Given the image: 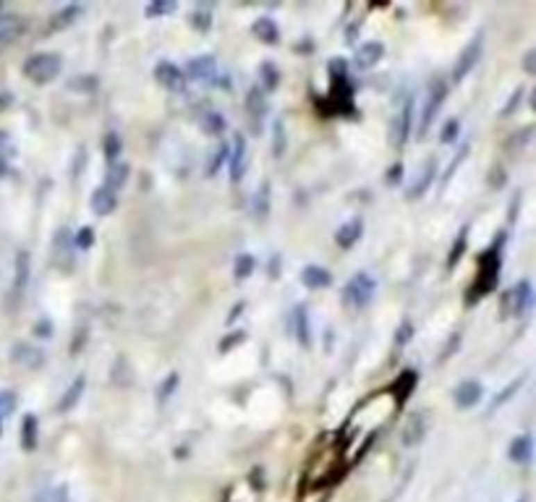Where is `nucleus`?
<instances>
[{
	"label": "nucleus",
	"instance_id": "1",
	"mask_svg": "<svg viewBox=\"0 0 536 502\" xmlns=\"http://www.w3.org/2000/svg\"><path fill=\"white\" fill-rule=\"evenodd\" d=\"M58 71H60V58L53 53H37V56L26 58V63H24V74H26V78H32L34 84L53 81Z\"/></svg>",
	"mask_w": 536,
	"mask_h": 502
},
{
	"label": "nucleus",
	"instance_id": "2",
	"mask_svg": "<svg viewBox=\"0 0 536 502\" xmlns=\"http://www.w3.org/2000/svg\"><path fill=\"white\" fill-rule=\"evenodd\" d=\"M374 296V280L367 272H356L346 285V301L351 306H367Z\"/></svg>",
	"mask_w": 536,
	"mask_h": 502
},
{
	"label": "nucleus",
	"instance_id": "3",
	"mask_svg": "<svg viewBox=\"0 0 536 502\" xmlns=\"http://www.w3.org/2000/svg\"><path fill=\"white\" fill-rule=\"evenodd\" d=\"M445 94H447L445 81H435V87L429 90V97H426L424 115H421V128H419V134H426V128L432 126V118H435L437 110H439V105H442V100H445Z\"/></svg>",
	"mask_w": 536,
	"mask_h": 502
},
{
	"label": "nucleus",
	"instance_id": "4",
	"mask_svg": "<svg viewBox=\"0 0 536 502\" xmlns=\"http://www.w3.org/2000/svg\"><path fill=\"white\" fill-rule=\"evenodd\" d=\"M24 29H26V22H24L22 16H16V13H0V50L11 45L16 37H22Z\"/></svg>",
	"mask_w": 536,
	"mask_h": 502
},
{
	"label": "nucleus",
	"instance_id": "5",
	"mask_svg": "<svg viewBox=\"0 0 536 502\" xmlns=\"http://www.w3.org/2000/svg\"><path fill=\"white\" fill-rule=\"evenodd\" d=\"M481 56V40L476 37V40H471L469 47L460 53V58L455 60V68H453V81H463V76L469 74L471 68L476 66V60H479Z\"/></svg>",
	"mask_w": 536,
	"mask_h": 502
},
{
	"label": "nucleus",
	"instance_id": "6",
	"mask_svg": "<svg viewBox=\"0 0 536 502\" xmlns=\"http://www.w3.org/2000/svg\"><path fill=\"white\" fill-rule=\"evenodd\" d=\"M155 76L157 81H160L162 87H168V90H181V87H183V74H181V68L176 66V63H170V60H162V63L155 68Z\"/></svg>",
	"mask_w": 536,
	"mask_h": 502
},
{
	"label": "nucleus",
	"instance_id": "7",
	"mask_svg": "<svg viewBox=\"0 0 536 502\" xmlns=\"http://www.w3.org/2000/svg\"><path fill=\"white\" fill-rule=\"evenodd\" d=\"M408 131H411V108L405 105L398 118H392V128H390V139L395 147H403L405 139H408Z\"/></svg>",
	"mask_w": 536,
	"mask_h": 502
},
{
	"label": "nucleus",
	"instance_id": "8",
	"mask_svg": "<svg viewBox=\"0 0 536 502\" xmlns=\"http://www.w3.org/2000/svg\"><path fill=\"white\" fill-rule=\"evenodd\" d=\"M479 398H481V385L474 380L463 382L458 390H455V403H458L460 408H471L474 403H479Z\"/></svg>",
	"mask_w": 536,
	"mask_h": 502
},
{
	"label": "nucleus",
	"instance_id": "9",
	"mask_svg": "<svg viewBox=\"0 0 536 502\" xmlns=\"http://www.w3.org/2000/svg\"><path fill=\"white\" fill-rule=\"evenodd\" d=\"M115 201H118L115 199V194L102 186V189H97L94 191V196H92V210L97 215H110L112 210H115Z\"/></svg>",
	"mask_w": 536,
	"mask_h": 502
},
{
	"label": "nucleus",
	"instance_id": "10",
	"mask_svg": "<svg viewBox=\"0 0 536 502\" xmlns=\"http://www.w3.org/2000/svg\"><path fill=\"white\" fill-rule=\"evenodd\" d=\"M189 74H191V78H196V81L212 78V76H215V60H212L210 56L194 58V60L189 63Z\"/></svg>",
	"mask_w": 536,
	"mask_h": 502
},
{
	"label": "nucleus",
	"instance_id": "11",
	"mask_svg": "<svg viewBox=\"0 0 536 502\" xmlns=\"http://www.w3.org/2000/svg\"><path fill=\"white\" fill-rule=\"evenodd\" d=\"M382 53H385V47H382V42H367V45L361 47L356 53V63L361 68H369V66H374L377 60L382 58Z\"/></svg>",
	"mask_w": 536,
	"mask_h": 502
},
{
	"label": "nucleus",
	"instance_id": "12",
	"mask_svg": "<svg viewBox=\"0 0 536 502\" xmlns=\"http://www.w3.org/2000/svg\"><path fill=\"white\" fill-rule=\"evenodd\" d=\"M126 181H128V165H123V162H115V165H110V170H108L105 189H110L112 194H115L118 189H123V186H126Z\"/></svg>",
	"mask_w": 536,
	"mask_h": 502
},
{
	"label": "nucleus",
	"instance_id": "13",
	"mask_svg": "<svg viewBox=\"0 0 536 502\" xmlns=\"http://www.w3.org/2000/svg\"><path fill=\"white\" fill-rule=\"evenodd\" d=\"M303 283L309 288H324V285H330V272L324 267H306L303 269Z\"/></svg>",
	"mask_w": 536,
	"mask_h": 502
},
{
	"label": "nucleus",
	"instance_id": "14",
	"mask_svg": "<svg viewBox=\"0 0 536 502\" xmlns=\"http://www.w3.org/2000/svg\"><path fill=\"white\" fill-rule=\"evenodd\" d=\"M361 235V223L358 220H353V223H346L340 231H337V244L343 246V249H348V246H353L356 244V238Z\"/></svg>",
	"mask_w": 536,
	"mask_h": 502
},
{
	"label": "nucleus",
	"instance_id": "15",
	"mask_svg": "<svg viewBox=\"0 0 536 502\" xmlns=\"http://www.w3.org/2000/svg\"><path fill=\"white\" fill-rule=\"evenodd\" d=\"M26 280H29V254L22 251L19 257H16V283H13V288L22 290L26 285Z\"/></svg>",
	"mask_w": 536,
	"mask_h": 502
},
{
	"label": "nucleus",
	"instance_id": "16",
	"mask_svg": "<svg viewBox=\"0 0 536 502\" xmlns=\"http://www.w3.org/2000/svg\"><path fill=\"white\" fill-rule=\"evenodd\" d=\"M254 34L262 37L265 42H275V40H278V29H275V24L269 22V19H259V22L254 24Z\"/></svg>",
	"mask_w": 536,
	"mask_h": 502
},
{
	"label": "nucleus",
	"instance_id": "17",
	"mask_svg": "<svg viewBox=\"0 0 536 502\" xmlns=\"http://www.w3.org/2000/svg\"><path fill=\"white\" fill-rule=\"evenodd\" d=\"M22 435H24V447H26V450H32L34 440H37V421H34V416H26V419H24Z\"/></svg>",
	"mask_w": 536,
	"mask_h": 502
},
{
	"label": "nucleus",
	"instance_id": "18",
	"mask_svg": "<svg viewBox=\"0 0 536 502\" xmlns=\"http://www.w3.org/2000/svg\"><path fill=\"white\" fill-rule=\"evenodd\" d=\"M105 155H108V160H115V157L121 155V139L115 134H110L105 139Z\"/></svg>",
	"mask_w": 536,
	"mask_h": 502
},
{
	"label": "nucleus",
	"instance_id": "19",
	"mask_svg": "<svg viewBox=\"0 0 536 502\" xmlns=\"http://www.w3.org/2000/svg\"><path fill=\"white\" fill-rule=\"evenodd\" d=\"M432 173H435V162H429V165L424 167V173H421V178H419V183H416L414 194H421V191L429 186V181H432Z\"/></svg>",
	"mask_w": 536,
	"mask_h": 502
},
{
	"label": "nucleus",
	"instance_id": "20",
	"mask_svg": "<svg viewBox=\"0 0 536 502\" xmlns=\"http://www.w3.org/2000/svg\"><path fill=\"white\" fill-rule=\"evenodd\" d=\"M81 387H84V380H78L76 385L71 387V392H68V395H66V401L60 403V408H63V411H66V408H71V403L76 401V395H78V392H81Z\"/></svg>",
	"mask_w": 536,
	"mask_h": 502
},
{
	"label": "nucleus",
	"instance_id": "21",
	"mask_svg": "<svg viewBox=\"0 0 536 502\" xmlns=\"http://www.w3.org/2000/svg\"><path fill=\"white\" fill-rule=\"evenodd\" d=\"M13 408V395L11 392H0V419Z\"/></svg>",
	"mask_w": 536,
	"mask_h": 502
},
{
	"label": "nucleus",
	"instance_id": "22",
	"mask_svg": "<svg viewBox=\"0 0 536 502\" xmlns=\"http://www.w3.org/2000/svg\"><path fill=\"white\" fill-rule=\"evenodd\" d=\"M251 267H254V262H251V257H241V259H238V267H235V269H238L235 275H238V278H246V275L251 272Z\"/></svg>",
	"mask_w": 536,
	"mask_h": 502
},
{
	"label": "nucleus",
	"instance_id": "23",
	"mask_svg": "<svg viewBox=\"0 0 536 502\" xmlns=\"http://www.w3.org/2000/svg\"><path fill=\"white\" fill-rule=\"evenodd\" d=\"M526 450H528V437H521V440H518V442L513 445V455L515 458H524Z\"/></svg>",
	"mask_w": 536,
	"mask_h": 502
},
{
	"label": "nucleus",
	"instance_id": "24",
	"mask_svg": "<svg viewBox=\"0 0 536 502\" xmlns=\"http://www.w3.org/2000/svg\"><path fill=\"white\" fill-rule=\"evenodd\" d=\"M524 66H526V71H528V74H536V50H531V53L526 56Z\"/></svg>",
	"mask_w": 536,
	"mask_h": 502
},
{
	"label": "nucleus",
	"instance_id": "25",
	"mask_svg": "<svg viewBox=\"0 0 536 502\" xmlns=\"http://www.w3.org/2000/svg\"><path fill=\"white\" fill-rule=\"evenodd\" d=\"M90 241H92V233H90V228H84V231H81V233H78V238H76V246H81V249H84V246H90Z\"/></svg>",
	"mask_w": 536,
	"mask_h": 502
},
{
	"label": "nucleus",
	"instance_id": "26",
	"mask_svg": "<svg viewBox=\"0 0 536 502\" xmlns=\"http://www.w3.org/2000/svg\"><path fill=\"white\" fill-rule=\"evenodd\" d=\"M455 131H458V123H455V121H450V123H447V128H445V134H442V142H450Z\"/></svg>",
	"mask_w": 536,
	"mask_h": 502
},
{
	"label": "nucleus",
	"instance_id": "27",
	"mask_svg": "<svg viewBox=\"0 0 536 502\" xmlns=\"http://www.w3.org/2000/svg\"><path fill=\"white\" fill-rule=\"evenodd\" d=\"M8 102H11L8 94H0V110H3V108H8Z\"/></svg>",
	"mask_w": 536,
	"mask_h": 502
},
{
	"label": "nucleus",
	"instance_id": "28",
	"mask_svg": "<svg viewBox=\"0 0 536 502\" xmlns=\"http://www.w3.org/2000/svg\"><path fill=\"white\" fill-rule=\"evenodd\" d=\"M531 105H534V110H536V92H534V100H531Z\"/></svg>",
	"mask_w": 536,
	"mask_h": 502
}]
</instances>
